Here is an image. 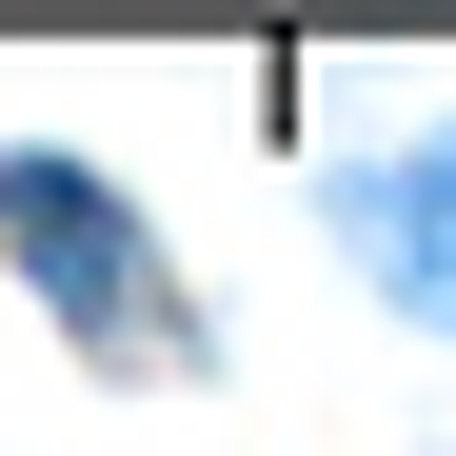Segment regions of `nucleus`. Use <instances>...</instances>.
I'll return each mask as SVG.
<instances>
[{"label":"nucleus","mask_w":456,"mask_h":456,"mask_svg":"<svg viewBox=\"0 0 456 456\" xmlns=\"http://www.w3.org/2000/svg\"><path fill=\"white\" fill-rule=\"evenodd\" d=\"M0 258L60 297L80 357H179V278H159V239H139L80 159H0Z\"/></svg>","instance_id":"nucleus-1"},{"label":"nucleus","mask_w":456,"mask_h":456,"mask_svg":"<svg viewBox=\"0 0 456 456\" xmlns=\"http://www.w3.org/2000/svg\"><path fill=\"white\" fill-rule=\"evenodd\" d=\"M338 239L377 258V297H397V318H436V338H456V139L357 159V179H338Z\"/></svg>","instance_id":"nucleus-2"}]
</instances>
